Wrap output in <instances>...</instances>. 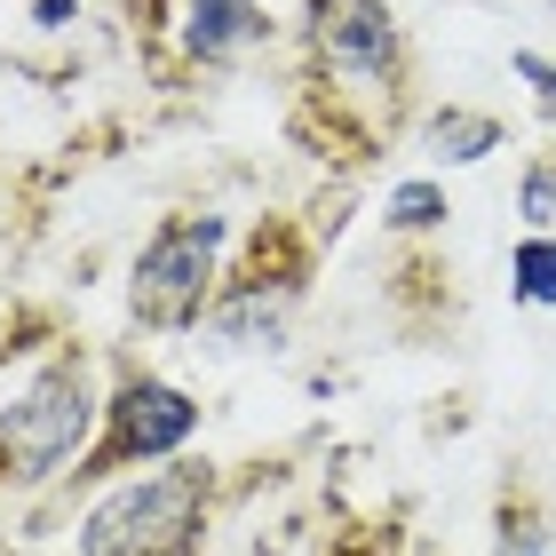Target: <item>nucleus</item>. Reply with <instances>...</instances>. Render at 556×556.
<instances>
[{
	"label": "nucleus",
	"instance_id": "12",
	"mask_svg": "<svg viewBox=\"0 0 556 556\" xmlns=\"http://www.w3.org/2000/svg\"><path fill=\"white\" fill-rule=\"evenodd\" d=\"M33 342H56V318L33 311V302H0V366H9L16 350H33Z\"/></svg>",
	"mask_w": 556,
	"mask_h": 556
},
{
	"label": "nucleus",
	"instance_id": "10",
	"mask_svg": "<svg viewBox=\"0 0 556 556\" xmlns=\"http://www.w3.org/2000/svg\"><path fill=\"white\" fill-rule=\"evenodd\" d=\"M509 294H517V302H541V311L556 302V239H548V231H533V239L509 255Z\"/></svg>",
	"mask_w": 556,
	"mask_h": 556
},
{
	"label": "nucleus",
	"instance_id": "4",
	"mask_svg": "<svg viewBox=\"0 0 556 556\" xmlns=\"http://www.w3.org/2000/svg\"><path fill=\"white\" fill-rule=\"evenodd\" d=\"M263 0H128V40L151 88L184 96L263 40Z\"/></svg>",
	"mask_w": 556,
	"mask_h": 556
},
{
	"label": "nucleus",
	"instance_id": "3",
	"mask_svg": "<svg viewBox=\"0 0 556 556\" xmlns=\"http://www.w3.org/2000/svg\"><path fill=\"white\" fill-rule=\"evenodd\" d=\"M207 517H215V469L167 462L151 477L112 485L80 517V556H199Z\"/></svg>",
	"mask_w": 556,
	"mask_h": 556
},
{
	"label": "nucleus",
	"instance_id": "15",
	"mask_svg": "<svg viewBox=\"0 0 556 556\" xmlns=\"http://www.w3.org/2000/svg\"><path fill=\"white\" fill-rule=\"evenodd\" d=\"M72 16H80V0H33V24H40V33H64Z\"/></svg>",
	"mask_w": 556,
	"mask_h": 556
},
{
	"label": "nucleus",
	"instance_id": "7",
	"mask_svg": "<svg viewBox=\"0 0 556 556\" xmlns=\"http://www.w3.org/2000/svg\"><path fill=\"white\" fill-rule=\"evenodd\" d=\"M191 429H199L191 390H175V382H160V374H143V366H119V382L104 397V429H96V445L80 453L72 485L128 477L136 462H175V453L191 445Z\"/></svg>",
	"mask_w": 556,
	"mask_h": 556
},
{
	"label": "nucleus",
	"instance_id": "6",
	"mask_svg": "<svg viewBox=\"0 0 556 556\" xmlns=\"http://www.w3.org/2000/svg\"><path fill=\"white\" fill-rule=\"evenodd\" d=\"M311 263H318L311 231L287 223V215H263L255 231H247V255L223 270V287H215L207 334L223 350H278L287 311L302 302V287H311Z\"/></svg>",
	"mask_w": 556,
	"mask_h": 556
},
{
	"label": "nucleus",
	"instance_id": "5",
	"mask_svg": "<svg viewBox=\"0 0 556 556\" xmlns=\"http://www.w3.org/2000/svg\"><path fill=\"white\" fill-rule=\"evenodd\" d=\"M223 239L231 223L223 215H160V231L136 247V270H128V318L143 334H191L207 326L215 311V287H223Z\"/></svg>",
	"mask_w": 556,
	"mask_h": 556
},
{
	"label": "nucleus",
	"instance_id": "2",
	"mask_svg": "<svg viewBox=\"0 0 556 556\" xmlns=\"http://www.w3.org/2000/svg\"><path fill=\"white\" fill-rule=\"evenodd\" d=\"M104 429L96 397V358L72 334L48 342V358L24 374V390L0 406V493L9 485H48V477L80 469V453Z\"/></svg>",
	"mask_w": 556,
	"mask_h": 556
},
{
	"label": "nucleus",
	"instance_id": "13",
	"mask_svg": "<svg viewBox=\"0 0 556 556\" xmlns=\"http://www.w3.org/2000/svg\"><path fill=\"white\" fill-rule=\"evenodd\" d=\"M517 215L533 223V231H548L556 223V151H541L533 167H525V191H517Z\"/></svg>",
	"mask_w": 556,
	"mask_h": 556
},
{
	"label": "nucleus",
	"instance_id": "8",
	"mask_svg": "<svg viewBox=\"0 0 556 556\" xmlns=\"http://www.w3.org/2000/svg\"><path fill=\"white\" fill-rule=\"evenodd\" d=\"M421 151L469 167V160H485V151H501V119L493 112H429L421 119Z\"/></svg>",
	"mask_w": 556,
	"mask_h": 556
},
{
	"label": "nucleus",
	"instance_id": "11",
	"mask_svg": "<svg viewBox=\"0 0 556 556\" xmlns=\"http://www.w3.org/2000/svg\"><path fill=\"white\" fill-rule=\"evenodd\" d=\"M493 556H556V525L533 509V501H509V509H501V541H493Z\"/></svg>",
	"mask_w": 556,
	"mask_h": 556
},
{
	"label": "nucleus",
	"instance_id": "1",
	"mask_svg": "<svg viewBox=\"0 0 556 556\" xmlns=\"http://www.w3.org/2000/svg\"><path fill=\"white\" fill-rule=\"evenodd\" d=\"M406 119V33L382 0H302L294 143L318 160H374Z\"/></svg>",
	"mask_w": 556,
	"mask_h": 556
},
{
	"label": "nucleus",
	"instance_id": "9",
	"mask_svg": "<svg viewBox=\"0 0 556 556\" xmlns=\"http://www.w3.org/2000/svg\"><path fill=\"white\" fill-rule=\"evenodd\" d=\"M445 191L438 184H429V175H414V184H397L390 191V231L397 239H429V231H445Z\"/></svg>",
	"mask_w": 556,
	"mask_h": 556
},
{
	"label": "nucleus",
	"instance_id": "14",
	"mask_svg": "<svg viewBox=\"0 0 556 556\" xmlns=\"http://www.w3.org/2000/svg\"><path fill=\"white\" fill-rule=\"evenodd\" d=\"M517 80H533V88L548 96V104H556V64H548V56H533V48H517Z\"/></svg>",
	"mask_w": 556,
	"mask_h": 556
}]
</instances>
